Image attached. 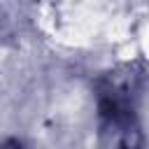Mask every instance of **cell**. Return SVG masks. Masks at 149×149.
I'll return each mask as SVG.
<instances>
[{"label":"cell","mask_w":149,"mask_h":149,"mask_svg":"<svg viewBox=\"0 0 149 149\" xmlns=\"http://www.w3.org/2000/svg\"><path fill=\"white\" fill-rule=\"evenodd\" d=\"M142 72L135 65H121L107 72L98 81V109L100 112H130L140 91Z\"/></svg>","instance_id":"cell-1"},{"label":"cell","mask_w":149,"mask_h":149,"mask_svg":"<svg viewBox=\"0 0 149 149\" xmlns=\"http://www.w3.org/2000/svg\"><path fill=\"white\" fill-rule=\"evenodd\" d=\"M100 142L105 147L142 144L135 109L133 112H100Z\"/></svg>","instance_id":"cell-2"}]
</instances>
